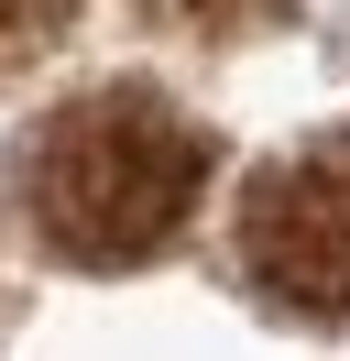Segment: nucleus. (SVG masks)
Segmentation results:
<instances>
[{"label":"nucleus","mask_w":350,"mask_h":361,"mask_svg":"<svg viewBox=\"0 0 350 361\" xmlns=\"http://www.w3.org/2000/svg\"><path fill=\"white\" fill-rule=\"evenodd\" d=\"M208 197V132L164 88H77L22 142V219L88 274L153 263Z\"/></svg>","instance_id":"nucleus-1"},{"label":"nucleus","mask_w":350,"mask_h":361,"mask_svg":"<svg viewBox=\"0 0 350 361\" xmlns=\"http://www.w3.org/2000/svg\"><path fill=\"white\" fill-rule=\"evenodd\" d=\"M241 274L296 317H350V132H318L241 186Z\"/></svg>","instance_id":"nucleus-2"},{"label":"nucleus","mask_w":350,"mask_h":361,"mask_svg":"<svg viewBox=\"0 0 350 361\" xmlns=\"http://www.w3.org/2000/svg\"><path fill=\"white\" fill-rule=\"evenodd\" d=\"M66 11H77V0H0V77L44 66V55L66 44Z\"/></svg>","instance_id":"nucleus-3"},{"label":"nucleus","mask_w":350,"mask_h":361,"mask_svg":"<svg viewBox=\"0 0 350 361\" xmlns=\"http://www.w3.org/2000/svg\"><path fill=\"white\" fill-rule=\"evenodd\" d=\"M164 33H197V44H219V33H241V23H262L274 0H143Z\"/></svg>","instance_id":"nucleus-4"}]
</instances>
